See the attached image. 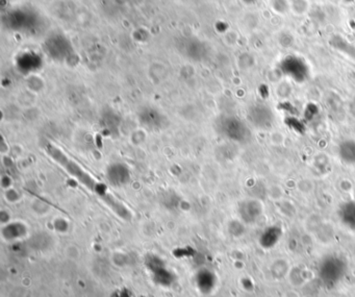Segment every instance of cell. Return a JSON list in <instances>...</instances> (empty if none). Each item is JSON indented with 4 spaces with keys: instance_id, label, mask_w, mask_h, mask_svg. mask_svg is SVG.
Listing matches in <instances>:
<instances>
[{
    "instance_id": "1",
    "label": "cell",
    "mask_w": 355,
    "mask_h": 297,
    "mask_svg": "<svg viewBox=\"0 0 355 297\" xmlns=\"http://www.w3.org/2000/svg\"><path fill=\"white\" fill-rule=\"evenodd\" d=\"M44 151L52 161L56 162L67 173H69L72 178L76 179L90 191L98 194L100 197L105 192L101 185H99L96 180L91 177L90 173H88L84 168H81L76 162L65 155L59 147L52 143H46L44 145Z\"/></svg>"
},
{
    "instance_id": "2",
    "label": "cell",
    "mask_w": 355,
    "mask_h": 297,
    "mask_svg": "<svg viewBox=\"0 0 355 297\" xmlns=\"http://www.w3.org/2000/svg\"><path fill=\"white\" fill-rule=\"evenodd\" d=\"M216 130L223 138L236 143H246L251 138V130L243 120L235 116H222L215 122Z\"/></svg>"
},
{
    "instance_id": "3",
    "label": "cell",
    "mask_w": 355,
    "mask_h": 297,
    "mask_svg": "<svg viewBox=\"0 0 355 297\" xmlns=\"http://www.w3.org/2000/svg\"><path fill=\"white\" fill-rule=\"evenodd\" d=\"M250 122L259 129H268L274 123V114L265 104H255L248 111Z\"/></svg>"
},
{
    "instance_id": "4",
    "label": "cell",
    "mask_w": 355,
    "mask_h": 297,
    "mask_svg": "<svg viewBox=\"0 0 355 297\" xmlns=\"http://www.w3.org/2000/svg\"><path fill=\"white\" fill-rule=\"evenodd\" d=\"M139 122L147 130L160 131L168 126L169 120L159 111L148 109L139 114Z\"/></svg>"
},
{
    "instance_id": "5",
    "label": "cell",
    "mask_w": 355,
    "mask_h": 297,
    "mask_svg": "<svg viewBox=\"0 0 355 297\" xmlns=\"http://www.w3.org/2000/svg\"><path fill=\"white\" fill-rule=\"evenodd\" d=\"M130 171L123 163L111 164L106 169V179L115 187H123L130 181Z\"/></svg>"
},
{
    "instance_id": "6",
    "label": "cell",
    "mask_w": 355,
    "mask_h": 297,
    "mask_svg": "<svg viewBox=\"0 0 355 297\" xmlns=\"http://www.w3.org/2000/svg\"><path fill=\"white\" fill-rule=\"evenodd\" d=\"M283 69L292 76L294 79L302 80L306 76V67L305 64L298 59H286L283 63Z\"/></svg>"
},
{
    "instance_id": "7",
    "label": "cell",
    "mask_w": 355,
    "mask_h": 297,
    "mask_svg": "<svg viewBox=\"0 0 355 297\" xmlns=\"http://www.w3.org/2000/svg\"><path fill=\"white\" fill-rule=\"evenodd\" d=\"M240 213L244 221H255L262 213V207L257 201L248 200L243 202L240 208Z\"/></svg>"
},
{
    "instance_id": "8",
    "label": "cell",
    "mask_w": 355,
    "mask_h": 297,
    "mask_svg": "<svg viewBox=\"0 0 355 297\" xmlns=\"http://www.w3.org/2000/svg\"><path fill=\"white\" fill-rule=\"evenodd\" d=\"M338 156L346 164H355V140H345L340 143Z\"/></svg>"
},
{
    "instance_id": "9",
    "label": "cell",
    "mask_w": 355,
    "mask_h": 297,
    "mask_svg": "<svg viewBox=\"0 0 355 297\" xmlns=\"http://www.w3.org/2000/svg\"><path fill=\"white\" fill-rule=\"evenodd\" d=\"M104 117L102 120H100V125L102 129L107 132L108 134H116L119 131V126H120V120L117 117L118 115L108 113L103 115Z\"/></svg>"
},
{
    "instance_id": "10",
    "label": "cell",
    "mask_w": 355,
    "mask_h": 297,
    "mask_svg": "<svg viewBox=\"0 0 355 297\" xmlns=\"http://www.w3.org/2000/svg\"><path fill=\"white\" fill-rule=\"evenodd\" d=\"M342 218L345 223L355 228V202H350L342 209Z\"/></svg>"
},
{
    "instance_id": "11",
    "label": "cell",
    "mask_w": 355,
    "mask_h": 297,
    "mask_svg": "<svg viewBox=\"0 0 355 297\" xmlns=\"http://www.w3.org/2000/svg\"><path fill=\"white\" fill-rule=\"evenodd\" d=\"M283 297H300V294L296 290H288L283 294Z\"/></svg>"
}]
</instances>
